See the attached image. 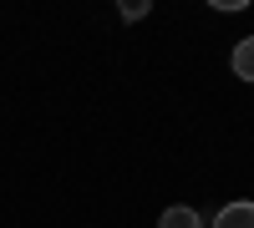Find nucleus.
<instances>
[{"instance_id":"obj_1","label":"nucleus","mask_w":254,"mask_h":228,"mask_svg":"<svg viewBox=\"0 0 254 228\" xmlns=\"http://www.w3.org/2000/svg\"><path fill=\"white\" fill-rule=\"evenodd\" d=\"M214 228H254V203H224V208L214 213Z\"/></svg>"},{"instance_id":"obj_2","label":"nucleus","mask_w":254,"mask_h":228,"mask_svg":"<svg viewBox=\"0 0 254 228\" xmlns=\"http://www.w3.org/2000/svg\"><path fill=\"white\" fill-rule=\"evenodd\" d=\"M229 66H234V76H239V81H254V36L234 46V56H229Z\"/></svg>"},{"instance_id":"obj_3","label":"nucleus","mask_w":254,"mask_h":228,"mask_svg":"<svg viewBox=\"0 0 254 228\" xmlns=\"http://www.w3.org/2000/svg\"><path fill=\"white\" fill-rule=\"evenodd\" d=\"M158 228H203V218H198V208L178 203V208H168V213L158 218Z\"/></svg>"},{"instance_id":"obj_4","label":"nucleus","mask_w":254,"mask_h":228,"mask_svg":"<svg viewBox=\"0 0 254 228\" xmlns=\"http://www.w3.org/2000/svg\"><path fill=\"white\" fill-rule=\"evenodd\" d=\"M122 15H127V20H137V15H147V5H142V0H122Z\"/></svg>"}]
</instances>
